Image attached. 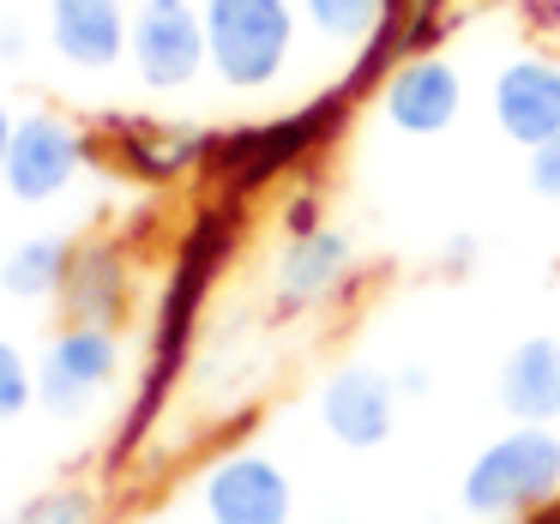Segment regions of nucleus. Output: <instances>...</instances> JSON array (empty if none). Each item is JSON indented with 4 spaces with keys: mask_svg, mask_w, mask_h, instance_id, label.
Instances as JSON below:
<instances>
[{
    "mask_svg": "<svg viewBox=\"0 0 560 524\" xmlns=\"http://www.w3.org/2000/svg\"><path fill=\"white\" fill-rule=\"evenodd\" d=\"M235 242H242V199L223 194L211 206L194 211L182 235V254L170 266V283H163V302H158V326H151V362H145V380H139V398L127 410L121 434H115V464L151 434L163 398H170L175 374L187 368V350H194V331H199V314H206V295L218 283V271L230 266Z\"/></svg>",
    "mask_w": 560,
    "mask_h": 524,
    "instance_id": "f257e3e1",
    "label": "nucleus"
},
{
    "mask_svg": "<svg viewBox=\"0 0 560 524\" xmlns=\"http://www.w3.org/2000/svg\"><path fill=\"white\" fill-rule=\"evenodd\" d=\"M530 187H536L542 199H555V206H560V133L542 139V145L530 151Z\"/></svg>",
    "mask_w": 560,
    "mask_h": 524,
    "instance_id": "412c9836",
    "label": "nucleus"
},
{
    "mask_svg": "<svg viewBox=\"0 0 560 524\" xmlns=\"http://www.w3.org/2000/svg\"><path fill=\"white\" fill-rule=\"evenodd\" d=\"M73 247L79 242H67V235H31V242H19L13 254H7V266H0V290L19 295V302L61 295L67 266H73Z\"/></svg>",
    "mask_w": 560,
    "mask_h": 524,
    "instance_id": "f3484780",
    "label": "nucleus"
},
{
    "mask_svg": "<svg viewBox=\"0 0 560 524\" xmlns=\"http://www.w3.org/2000/svg\"><path fill=\"white\" fill-rule=\"evenodd\" d=\"M494 121L512 145L536 151L560 133V61L548 55H518L494 73Z\"/></svg>",
    "mask_w": 560,
    "mask_h": 524,
    "instance_id": "ddd939ff",
    "label": "nucleus"
},
{
    "mask_svg": "<svg viewBox=\"0 0 560 524\" xmlns=\"http://www.w3.org/2000/svg\"><path fill=\"white\" fill-rule=\"evenodd\" d=\"M319 422H326V434L350 452L380 446V440H392V428H398V380L368 368V362L338 368V374L319 386Z\"/></svg>",
    "mask_w": 560,
    "mask_h": 524,
    "instance_id": "9b49d317",
    "label": "nucleus"
},
{
    "mask_svg": "<svg viewBox=\"0 0 560 524\" xmlns=\"http://www.w3.org/2000/svg\"><path fill=\"white\" fill-rule=\"evenodd\" d=\"M380 109H386V121L398 127V133L434 139V133H446L464 109V73L446 55H416V61H404L398 73L380 85Z\"/></svg>",
    "mask_w": 560,
    "mask_h": 524,
    "instance_id": "f8f14e48",
    "label": "nucleus"
},
{
    "mask_svg": "<svg viewBox=\"0 0 560 524\" xmlns=\"http://www.w3.org/2000/svg\"><path fill=\"white\" fill-rule=\"evenodd\" d=\"M398 398H428V392H434V380H428V368L422 362H410V368H398Z\"/></svg>",
    "mask_w": 560,
    "mask_h": 524,
    "instance_id": "b1692460",
    "label": "nucleus"
},
{
    "mask_svg": "<svg viewBox=\"0 0 560 524\" xmlns=\"http://www.w3.org/2000/svg\"><path fill=\"white\" fill-rule=\"evenodd\" d=\"M524 19L530 31H560V0H524Z\"/></svg>",
    "mask_w": 560,
    "mask_h": 524,
    "instance_id": "393cba45",
    "label": "nucleus"
},
{
    "mask_svg": "<svg viewBox=\"0 0 560 524\" xmlns=\"http://www.w3.org/2000/svg\"><path fill=\"white\" fill-rule=\"evenodd\" d=\"M127 61L145 91H187L211 67L206 13L194 0H139L127 25Z\"/></svg>",
    "mask_w": 560,
    "mask_h": 524,
    "instance_id": "39448f33",
    "label": "nucleus"
},
{
    "mask_svg": "<svg viewBox=\"0 0 560 524\" xmlns=\"http://www.w3.org/2000/svg\"><path fill=\"white\" fill-rule=\"evenodd\" d=\"M7 524H97V494H85V488H49V494H37Z\"/></svg>",
    "mask_w": 560,
    "mask_h": 524,
    "instance_id": "6ab92c4d",
    "label": "nucleus"
},
{
    "mask_svg": "<svg viewBox=\"0 0 560 524\" xmlns=\"http://www.w3.org/2000/svg\"><path fill=\"white\" fill-rule=\"evenodd\" d=\"M530 524H560V494L548 500V506H536V512H530Z\"/></svg>",
    "mask_w": 560,
    "mask_h": 524,
    "instance_id": "cd10ccee",
    "label": "nucleus"
},
{
    "mask_svg": "<svg viewBox=\"0 0 560 524\" xmlns=\"http://www.w3.org/2000/svg\"><path fill=\"white\" fill-rule=\"evenodd\" d=\"M392 0H302V19L314 25V37L343 43V49H362L380 31Z\"/></svg>",
    "mask_w": 560,
    "mask_h": 524,
    "instance_id": "a211bd4d",
    "label": "nucleus"
},
{
    "mask_svg": "<svg viewBox=\"0 0 560 524\" xmlns=\"http://www.w3.org/2000/svg\"><path fill=\"white\" fill-rule=\"evenodd\" d=\"M127 13L121 0H49V49L79 73H109L127 61Z\"/></svg>",
    "mask_w": 560,
    "mask_h": 524,
    "instance_id": "4468645a",
    "label": "nucleus"
},
{
    "mask_svg": "<svg viewBox=\"0 0 560 524\" xmlns=\"http://www.w3.org/2000/svg\"><path fill=\"white\" fill-rule=\"evenodd\" d=\"M121 374V338L115 326H61L37 362V398L55 416H85Z\"/></svg>",
    "mask_w": 560,
    "mask_h": 524,
    "instance_id": "0eeeda50",
    "label": "nucleus"
},
{
    "mask_svg": "<svg viewBox=\"0 0 560 524\" xmlns=\"http://www.w3.org/2000/svg\"><path fill=\"white\" fill-rule=\"evenodd\" d=\"M91 158V133L85 127H73L67 115H19L13 121V145H7V194L19 199V206H43V199L67 194L79 175V163Z\"/></svg>",
    "mask_w": 560,
    "mask_h": 524,
    "instance_id": "423d86ee",
    "label": "nucleus"
},
{
    "mask_svg": "<svg viewBox=\"0 0 560 524\" xmlns=\"http://www.w3.org/2000/svg\"><path fill=\"white\" fill-rule=\"evenodd\" d=\"M560 494V434L518 422L512 434L488 440L464 470V506L476 519H524Z\"/></svg>",
    "mask_w": 560,
    "mask_h": 524,
    "instance_id": "20e7f679",
    "label": "nucleus"
},
{
    "mask_svg": "<svg viewBox=\"0 0 560 524\" xmlns=\"http://www.w3.org/2000/svg\"><path fill=\"white\" fill-rule=\"evenodd\" d=\"M37 398V374H31L25 350L13 338H0V422L25 416V404Z\"/></svg>",
    "mask_w": 560,
    "mask_h": 524,
    "instance_id": "aec40b11",
    "label": "nucleus"
},
{
    "mask_svg": "<svg viewBox=\"0 0 560 524\" xmlns=\"http://www.w3.org/2000/svg\"><path fill=\"white\" fill-rule=\"evenodd\" d=\"M343 290H355V242L331 223L302 230L283 242L278 254V314H302V307H326Z\"/></svg>",
    "mask_w": 560,
    "mask_h": 524,
    "instance_id": "9d476101",
    "label": "nucleus"
},
{
    "mask_svg": "<svg viewBox=\"0 0 560 524\" xmlns=\"http://www.w3.org/2000/svg\"><path fill=\"white\" fill-rule=\"evenodd\" d=\"M440 266H446V271H470L476 266V235H452V242L440 247Z\"/></svg>",
    "mask_w": 560,
    "mask_h": 524,
    "instance_id": "5701e85b",
    "label": "nucleus"
},
{
    "mask_svg": "<svg viewBox=\"0 0 560 524\" xmlns=\"http://www.w3.org/2000/svg\"><path fill=\"white\" fill-rule=\"evenodd\" d=\"M103 145L121 163L133 182H182L187 170H206L211 158V133L206 127H182V121H145V115H109L103 121Z\"/></svg>",
    "mask_w": 560,
    "mask_h": 524,
    "instance_id": "1a4fd4ad",
    "label": "nucleus"
},
{
    "mask_svg": "<svg viewBox=\"0 0 560 524\" xmlns=\"http://www.w3.org/2000/svg\"><path fill=\"white\" fill-rule=\"evenodd\" d=\"M283 230H290V235L319 230V194H295L290 206H283Z\"/></svg>",
    "mask_w": 560,
    "mask_h": 524,
    "instance_id": "4be33fe9",
    "label": "nucleus"
},
{
    "mask_svg": "<svg viewBox=\"0 0 560 524\" xmlns=\"http://www.w3.org/2000/svg\"><path fill=\"white\" fill-rule=\"evenodd\" d=\"M7 145H13V115L0 103V182H7Z\"/></svg>",
    "mask_w": 560,
    "mask_h": 524,
    "instance_id": "bb28decb",
    "label": "nucleus"
},
{
    "mask_svg": "<svg viewBox=\"0 0 560 524\" xmlns=\"http://www.w3.org/2000/svg\"><path fill=\"white\" fill-rule=\"evenodd\" d=\"M127 302H133V271L121 242H79L61 283L67 326H121Z\"/></svg>",
    "mask_w": 560,
    "mask_h": 524,
    "instance_id": "2eb2a0df",
    "label": "nucleus"
},
{
    "mask_svg": "<svg viewBox=\"0 0 560 524\" xmlns=\"http://www.w3.org/2000/svg\"><path fill=\"white\" fill-rule=\"evenodd\" d=\"M19 55H25V31L7 25V31H0V61H19Z\"/></svg>",
    "mask_w": 560,
    "mask_h": 524,
    "instance_id": "a878e982",
    "label": "nucleus"
},
{
    "mask_svg": "<svg viewBox=\"0 0 560 524\" xmlns=\"http://www.w3.org/2000/svg\"><path fill=\"white\" fill-rule=\"evenodd\" d=\"M350 109H355V97L343 85H331L326 97L302 103V109H290V115H271V121H247V127H230V133H211L206 170L218 175L223 194L247 199V194H259L266 182H278V175L302 170L307 158H319V151L343 133Z\"/></svg>",
    "mask_w": 560,
    "mask_h": 524,
    "instance_id": "f03ea898",
    "label": "nucleus"
},
{
    "mask_svg": "<svg viewBox=\"0 0 560 524\" xmlns=\"http://www.w3.org/2000/svg\"><path fill=\"white\" fill-rule=\"evenodd\" d=\"M206 55L218 85L230 91H271L295 61L302 13L295 0H206Z\"/></svg>",
    "mask_w": 560,
    "mask_h": 524,
    "instance_id": "7ed1b4c3",
    "label": "nucleus"
},
{
    "mask_svg": "<svg viewBox=\"0 0 560 524\" xmlns=\"http://www.w3.org/2000/svg\"><path fill=\"white\" fill-rule=\"evenodd\" d=\"M199 512L206 524H290L295 488L266 452H230L199 482Z\"/></svg>",
    "mask_w": 560,
    "mask_h": 524,
    "instance_id": "6e6552de",
    "label": "nucleus"
},
{
    "mask_svg": "<svg viewBox=\"0 0 560 524\" xmlns=\"http://www.w3.org/2000/svg\"><path fill=\"white\" fill-rule=\"evenodd\" d=\"M500 410L512 422H560V338L555 331H536V338L512 343V356L500 362Z\"/></svg>",
    "mask_w": 560,
    "mask_h": 524,
    "instance_id": "dca6fc26",
    "label": "nucleus"
}]
</instances>
